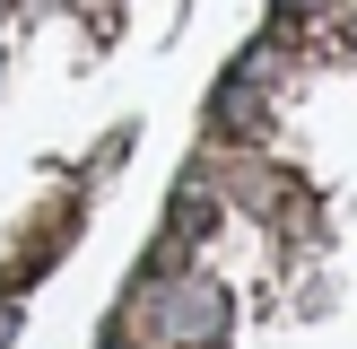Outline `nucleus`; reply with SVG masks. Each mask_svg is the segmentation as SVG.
<instances>
[{
	"mask_svg": "<svg viewBox=\"0 0 357 349\" xmlns=\"http://www.w3.org/2000/svg\"><path fill=\"white\" fill-rule=\"evenodd\" d=\"M0 17H9V0H0Z\"/></svg>",
	"mask_w": 357,
	"mask_h": 349,
	"instance_id": "obj_2",
	"label": "nucleus"
},
{
	"mask_svg": "<svg viewBox=\"0 0 357 349\" xmlns=\"http://www.w3.org/2000/svg\"><path fill=\"white\" fill-rule=\"evenodd\" d=\"M227 323H236V306H227L218 279H166V288H157V332H166L174 349H218Z\"/></svg>",
	"mask_w": 357,
	"mask_h": 349,
	"instance_id": "obj_1",
	"label": "nucleus"
}]
</instances>
